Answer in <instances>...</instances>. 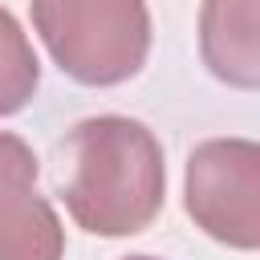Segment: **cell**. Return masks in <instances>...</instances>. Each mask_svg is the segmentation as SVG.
Wrapping results in <instances>:
<instances>
[{"instance_id":"6da1fadb","label":"cell","mask_w":260,"mask_h":260,"mask_svg":"<svg viewBox=\"0 0 260 260\" xmlns=\"http://www.w3.org/2000/svg\"><path fill=\"white\" fill-rule=\"evenodd\" d=\"M61 199L89 236H138L167 199V162L158 138L126 118L98 114L61 142Z\"/></svg>"},{"instance_id":"7a4b0ae2","label":"cell","mask_w":260,"mask_h":260,"mask_svg":"<svg viewBox=\"0 0 260 260\" xmlns=\"http://www.w3.org/2000/svg\"><path fill=\"white\" fill-rule=\"evenodd\" d=\"M57 69L81 85H122L150 53L146 0H28Z\"/></svg>"},{"instance_id":"3957f363","label":"cell","mask_w":260,"mask_h":260,"mask_svg":"<svg viewBox=\"0 0 260 260\" xmlns=\"http://www.w3.org/2000/svg\"><path fill=\"white\" fill-rule=\"evenodd\" d=\"M187 215L215 244L260 252V142L207 138L191 150L183 175Z\"/></svg>"},{"instance_id":"277c9868","label":"cell","mask_w":260,"mask_h":260,"mask_svg":"<svg viewBox=\"0 0 260 260\" xmlns=\"http://www.w3.org/2000/svg\"><path fill=\"white\" fill-rule=\"evenodd\" d=\"M199 57L215 81L260 89V0H203Z\"/></svg>"},{"instance_id":"5b68a950","label":"cell","mask_w":260,"mask_h":260,"mask_svg":"<svg viewBox=\"0 0 260 260\" xmlns=\"http://www.w3.org/2000/svg\"><path fill=\"white\" fill-rule=\"evenodd\" d=\"M61 256H65V228L53 203L28 191L0 219V260H61Z\"/></svg>"},{"instance_id":"8992f818","label":"cell","mask_w":260,"mask_h":260,"mask_svg":"<svg viewBox=\"0 0 260 260\" xmlns=\"http://www.w3.org/2000/svg\"><path fill=\"white\" fill-rule=\"evenodd\" d=\"M37 85H41L37 53H32L20 20L8 8H0V118L24 110L37 93Z\"/></svg>"},{"instance_id":"52a82bcc","label":"cell","mask_w":260,"mask_h":260,"mask_svg":"<svg viewBox=\"0 0 260 260\" xmlns=\"http://www.w3.org/2000/svg\"><path fill=\"white\" fill-rule=\"evenodd\" d=\"M37 183V154L24 138L0 130V219L32 191Z\"/></svg>"},{"instance_id":"ba28073f","label":"cell","mask_w":260,"mask_h":260,"mask_svg":"<svg viewBox=\"0 0 260 260\" xmlns=\"http://www.w3.org/2000/svg\"><path fill=\"white\" fill-rule=\"evenodd\" d=\"M122 260H158V256H122Z\"/></svg>"}]
</instances>
